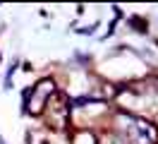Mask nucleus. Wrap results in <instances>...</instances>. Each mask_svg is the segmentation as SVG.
<instances>
[{"instance_id": "nucleus-1", "label": "nucleus", "mask_w": 158, "mask_h": 144, "mask_svg": "<svg viewBox=\"0 0 158 144\" xmlns=\"http://www.w3.org/2000/svg\"><path fill=\"white\" fill-rule=\"evenodd\" d=\"M118 120H122V127H118L122 134L125 144H156L158 142V130L151 123H146L144 118H137L132 113L120 111Z\"/></svg>"}, {"instance_id": "nucleus-2", "label": "nucleus", "mask_w": 158, "mask_h": 144, "mask_svg": "<svg viewBox=\"0 0 158 144\" xmlns=\"http://www.w3.org/2000/svg\"><path fill=\"white\" fill-rule=\"evenodd\" d=\"M46 111H48V123L55 130H67V123H69V98L67 96L55 91L48 98Z\"/></svg>"}, {"instance_id": "nucleus-3", "label": "nucleus", "mask_w": 158, "mask_h": 144, "mask_svg": "<svg viewBox=\"0 0 158 144\" xmlns=\"http://www.w3.org/2000/svg\"><path fill=\"white\" fill-rule=\"evenodd\" d=\"M72 144H96V137L89 130H77L72 134Z\"/></svg>"}, {"instance_id": "nucleus-4", "label": "nucleus", "mask_w": 158, "mask_h": 144, "mask_svg": "<svg viewBox=\"0 0 158 144\" xmlns=\"http://www.w3.org/2000/svg\"><path fill=\"white\" fill-rule=\"evenodd\" d=\"M27 144H48V137L43 130H29L27 132Z\"/></svg>"}, {"instance_id": "nucleus-5", "label": "nucleus", "mask_w": 158, "mask_h": 144, "mask_svg": "<svg viewBox=\"0 0 158 144\" xmlns=\"http://www.w3.org/2000/svg\"><path fill=\"white\" fill-rule=\"evenodd\" d=\"M0 144H5V139H2V137H0Z\"/></svg>"}]
</instances>
